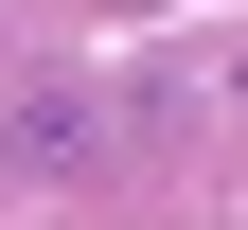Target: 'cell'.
Instances as JSON below:
<instances>
[{
    "mask_svg": "<svg viewBox=\"0 0 248 230\" xmlns=\"http://www.w3.org/2000/svg\"><path fill=\"white\" fill-rule=\"evenodd\" d=\"M89 142H107V107H89L71 71H36V89H18V159H36V177H71Z\"/></svg>",
    "mask_w": 248,
    "mask_h": 230,
    "instance_id": "cell-1",
    "label": "cell"
},
{
    "mask_svg": "<svg viewBox=\"0 0 248 230\" xmlns=\"http://www.w3.org/2000/svg\"><path fill=\"white\" fill-rule=\"evenodd\" d=\"M213 89H231V124H248V36H231V71H213Z\"/></svg>",
    "mask_w": 248,
    "mask_h": 230,
    "instance_id": "cell-2",
    "label": "cell"
}]
</instances>
